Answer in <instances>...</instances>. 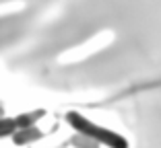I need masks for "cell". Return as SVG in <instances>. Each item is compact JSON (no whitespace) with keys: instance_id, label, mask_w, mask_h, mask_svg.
Returning a JSON list of instances; mask_svg holds the SVG:
<instances>
[{"instance_id":"1","label":"cell","mask_w":161,"mask_h":148,"mask_svg":"<svg viewBox=\"0 0 161 148\" xmlns=\"http://www.w3.org/2000/svg\"><path fill=\"white\" fill-rule=\"evenodd\" d=\"M66 121L75 132H79L80 136H85L87 140H93V142L103 144L108 148H128V140L124 136H120L114 130H108L103 125L93 124L91 120H87L85 115H80L79 111H68Z\"/></svg>"},{"instance_id":"2","label":"cell","mask_w":161,"mask_h":148,"mask_svg":"<svg viewBox=\"0 0 161 148\" xmlns=\"http://www.w3.org/2000/svg\"><path fill=\"white\" fill-rule=\"evenodd\" d=\"M39 138H43V132H42V130H37L35 125H29V128H19L13 134V142L17 144V146H25V144L33 142V140H39Z\"/></svg>"},{"instance_id":"3","label":"cell","mask_w":161,"mask_h":148,"mask_svg":"<svg viewBox=\"0 0 161 148\" xmlns=\"http://www.w3.org/2000/svg\"><path fill=\"white\" fill-rule=\"evenodd\" d=\"M43 115H46V109H33V111L17 115L14 120H17V125H19V128H29V125L37 124V120H42Z\"/></svg>"},{"instance_id":"4","label":"cell","mask_w":161,"mask_h":148,"mask_svg":"<svg viewBox=\"0 0 161 148\" xmlns=\"http://www.w3.org/2000/svg\"><path fill=\"white\" fill-rule=\"evenodd\" d=\"M17 130H19V125H17V120H14V117H0V138L13 136Z\"/></svg>"}]
</instances>
